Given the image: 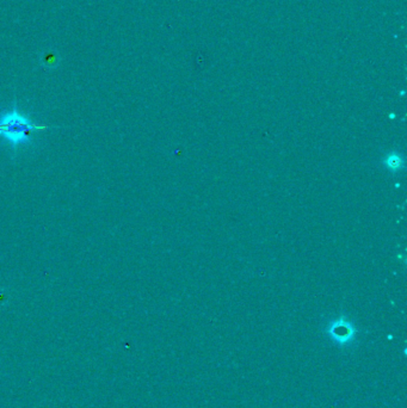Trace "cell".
I'll return each instance as SVG.
<instances>
[{
	"mask_svg": "<svg viewBox=\"0 0 407 408\" xmlns=\"http://www.w3.org/2000/svg\"><path fill=\"white\" fill-rule=\"evenodd\" d=\"M47 126L32 122L14 106L11 110L0 114V137L12 149L31 143L35 133L46 130Z\"/></svg>",
	"mask_w": 407,
	"mask_h": 408,
	"instance_id": "6da1fadb",
	"label": "cell"
},
{
	"mask_svg": "<svg viewBox=\"0 0 407 408\" xmlns=\"http://www.w3.org/2000/svg\"><path fill=\"white\" fill-rule=\"evenodd\" d=\"M326 333L339 346H346L353 341L357 331L352 322L347 319L338 318L330 322L326 328Z\"/></svg>",
	"mask_w": 407,
	"mask_h": 408,
	"instance_id": "7a4b0ae2",
	"label": "cell"
},
{
	"mask_svg": "<svg viewBox=\"0 0 407 408\" xmlns=\"http://www.w3.org/2000/svg\"><path fill=\"white\" fill-rule=\"evenodd\" d=\"M382 165L387 168L389 172L395 174L405 168V159L400 153L392 152L382 159Z\"/></svg>",
	"mask_w": 407,
	"mask_h": 408,
	"instance_id": "3957f363",
	"label": "cell"
},
{
	"mask_svg": "<svg viewBox=\"0 0 407 408\" xmlns=\"http://www.w3.org/2000/svg\"><path fill=\"white\" fill-rule=\"evenodd\" d=\"M43 64L46 65V66H55L57 65V61H58V56L57 55H52V54H47L43 56Z\"/></svg>",
	"mask_w": 407,
	"mask_h": 408,
	"instance_id": "277c9868",
	"label": "cell"
}]
</instances>
